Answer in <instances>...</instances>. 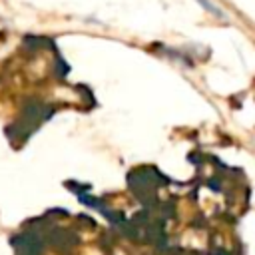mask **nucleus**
<instances>
[{
	"label": "nucleus",
	"instance_id": "nucleus-1",
	"mask_svg": "<svg viewBox=\"0 0 255 255\" xmlns=\"http://www.w3.org/2000/svg\"><path fill=\"white\" fill-rule=\"evenodd\" d=\"M197 2H199V4H201V6H203L207 12H209V14L217 16V18H227V16H225V12H221V10H219V8H217V6H215L211 0H197Z\"/></svg>",
	"mask_w": 255,
	"mask_h": 255
}]
</instances>
